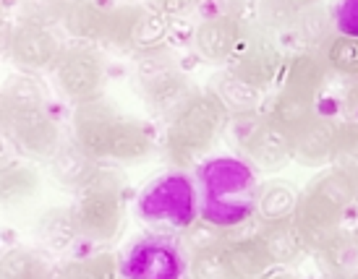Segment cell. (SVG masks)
I'll return each instance as SVG.
<instances>
[{
	"mask_svg": "<svg viewBox=\"0 0 358 279\" xmlns=\"http://www.w3.org/2000/svg\"><path fill=\"white\" fill-rule=\"evenodd\" d=\"M42 107H48V94H45V86L34 79V73L21 70V73L6 81V86H3V115L42 110Z\"/></svg>",
	"mask_w": 358,
	"mask_h": 279,
	"instance_id": "29",
	"label": "cell"
},
{
	"mask_svg": "<svg viewBox=\"0 0 358 279\" xmlns=\"http://www.w3.org/2000/svg\"><path fill=\"white\" fill-rule=\"evenodd\" d=\"M296 10H299V6H293L288 0H259L257 24H262L272 34H285L293 24Z\"/></svg>",
	"mask_w": 358,
	"mask_h": 279,
	"instance_id": "36",
	"label": "cell"
},
{
	"mask_svg": "<svg viewBox=\"0 0 358 279\" xmlns=\"http://www.w3.org/2000/svg\"><path fill=\"white\" fill-rule=\"evenodd\" d=\"M246 157H209L196 165L199 214L220 227L236 229L257 217L259 183Z\"/></svg>",
	"mask_w": 358,
	"mask_h": 279,
	"instance_id": "1",
	"label": "cell"
},
{
	"mask_svg": "<svg viewBox=\"0 0 358 279\" xmlns=\"http://www.w3.org/2000/svg\"><path fill=\"white\" fill-rule=\"evenodd\" d=\"M152 6L170 19H180V16H189L191 10L199 6V0H152Z\"/></svg>",
	"mask_w": 358,
	"mask_h": 279,
	"instance_id": "40",
	"label": "cell"
},
{
	"mask_svg": "<svg viewBox=\"0 0 358 279\" xmlns=\"http://www.w3.org/2000/svg\"><path fill=\"white\" fill-rule=\"evenodd\" d=\"M118 118L120 115L115 112V107L108 100H102V94L94 100L79 102L71 115L73 139L97 160H108L110 133H113V126Z\"/></svg>",
	"mask_w": 358,
	"mask_h": 279,
	"instance_id": "14",
	"label": "cell"
},
{
	"mask_svg": "<svg viewBox=\"0 0 358 279\" xmlns=\"http://www.w3.org/2000/svg\"><path fill=\"white\" fill-rule=\"evenodd\" d=\"M335 16L332 10H327L322 3L314 6H301L293 16L290 29L285 31L290 40H296L301 47H311V50H322L324 42L335 34Z\"/></svg>",
	"mask_w": 358,
	"mask_h": 279,
	"instance_id": "23",
	"label": "cell"
},
{
	"mask_svg": "<svg viewBox=\"0 0 358 279\" xmlns=\"http://www.w3.org/2000/svg\"><path fill=\"white\" fill-rule=\"evenodd\" d=\"M228 120L230 112L225 110V105L212 91H199L189 102V107L168 123L165 160L176 169L201 165L204 157L215 149L220 136L225 133Z\"/></svg>",
	"mask_w": 358,
	"mask_h": 279,
	"instance_id": "2",
	"label": "cell"
},
{
	"mask_svg": "<svg viewBox=\"0 0 358 279\" xmlns=\"http://www.w3.org/2000/svg\"><path fill=\"white\" fill-rule=\"evenodd\" d=\"M322 55L327 60L329 73H335L340 79H358V34H345L335 31L324 47Z\"/></svg>",
	"mask_w": 358,
	"mask_h": 279,
	"instance_id": "30",
	"label": "cell"
},
{
	"mask_svg": "<svg viewBox=\"0 0 358 279\" xmlns=\"http://www.w3.org/2000/svg\"><path fill=\"white\" fill-rule=\"evenodd\" d=\"M282 68H285V55L280 50L275 34L264 29L262 24L246 27L238 50L228 63V70L262 89H269L275 81L282 79Z\"/></svg>",
	"mask_w": 358,
	"mask_h": 279,
	"instance_id": "9",
	"label": "cell"
},
{
	"mask_svg": "<svg viewBox=\"0 0 358 279\" xmlns=\"http://www.w3.org/2000/svg\"><path fill=\"white\" fill-rule=\"evenodd\" d=\"M343 220H345V209H340L319 196H311L306 190L301 193L299 211L293 217L311 253H317L322 246H327L329 240L338 235L343 229Z\"/></svg>",
	"mask_w": 358,
	"mask_h": 279,
	"instance_id": "16",
	"label": "cell"
},
{
	"mask_svg": "<svg viewBox=\"0 0 358 279\" xmlns=\"http://www.w3.org/2000/svg\"><path fill=\"white\" fill-rule=\"evenodd\" d=\"M230 240V229L220 227L217 222L207 220V217H196L191 220L186 227L180 229V246L186 250V256H196V253H204V250L220 248Z\"/></svg>",
	"mask_w": 358,
	"mask_h": 279,
	"instance_id": "31",
	"label": "cell"
},
{
	"mask_svg": "<svg viewBox=\"0 0 358 279\" xmlns=\"http://www.w3.org/2000/svg\"><path fill=\"white\" fill-rule=\"evenodd\" d=\"M332 165L350 172V175L358 169V120H345L340 126V136H338Z\"/></svg>",
	"mask_w": 358,
	"mask_h": 279,
	"instance_id": "37",
	"label": "cell"
},
{
	"mask_svg": "<svg viewBox=\"0 0 358 279\" xmlns=\"http://www.w3.org/2000/svg\"><path fill=\"white\" fill-rule=\"evenodd\" d=\"M50 167V178L58 183L60 188L76 190L79 193L84 186H90L92 178L97 175L100 169V160L90 154V151L81 146L76 139H63V144L58 146V151L48 162Z\"/></svg>",
	"mask_w": 358,
	"mask_h": 279,
	"instance_id": "17",
	"label": "cell"
},
{
	"mask_svg": "<svg viewBox=\"0 0 358 279\" xmlns=\"http://www.w3.org/2000/svg\"><path fill=\"white\" fill-rule=\"evenodd\" d=\"M225 253H228L230 269H233V277L241 279H257L264 277L275 261L267 253L264 243L259 235H249V238H230L225 243Z\"/></svg>",
	"mask_w": 358,
	"mask_h": 279,
	"instance_id": "25",
	"label": "cell"
},
{
	"mask_svg": "<svg viewBox=\"0 0 358 279\" xmlns=\"http://www.w3.org/2000/svg\"><path fill=\"white\" fill-rule=\"evenodd\" d=\"M340 120L329 115H314L301 130L293 133V160L303 167H327L332 165L340 136Z\"/></svg>",
	"mask_w": 358,
	"mask_h": 279,
	"instance_id": "15",
	"label": "cell"
},
{
	"mask_svg": "<svg viewBox=\"0 0 358 279\" xmlns=\"http://www.w3.org/2000/svg\"><path fill=\"white\" fill-rule=\"evenodd\" d=\"M264 91L262 86L236 76L233 70H222L212 79V94L217 97L230 118H246V115H262L264 112Z\"/></svg>",
	"mask_w": 358,
	"mask_h": 279,
	"instance_id": "19",
	"label": "cell"
},
{
	"mask_svg": "<svg viewBox=\"0 0 358 279\" xmlns=\"http://www.w3.org/2000/svg\"><path fill=\"white\" fill-rule=\"evenodd\" d=\"M3 120H6V128H8V136L16 144V149L27 160L50 162V157L63 144L60 126L58 120L50 115V107L13 112V115H3Z\"/></svg>",
	"mask_w": 358,
	"mask_h": 279,
	"instance_id": "12",
	"label": "cell"
},
{
	"mask_svg": "<svg viewBox=\"0 0 358 279\" xmlns=\"http://www.w3.org/2000/svg\"><path fill=\"white\" fill-rule=\"evenodd\" d=\"M353 232H356V238H358V227H356V229H353Z\"/></svg>",
	"mask_w": 358,
	"mask_h": 279,
	"instance_id": "45",
	"label": "cell"
},
{
	"mask_svg": "<svg viewBox=\"0 0 358 279\" xmlns=\"http://www.w3.org/2000/svg\"><path fill=\"white\" fill-rule=\"evenodd\" d=\"M215 13H225V16H243L249 8L251 0H207Z\"/></svg>",
	"mask_w": 358,
	"mask_h": 279,
	"instance_id": "41",
	"label": "cell"
},
{
	"mask_svg": "<svg viewBox=\"0 0 358 279\" xmlns=\"http://www.w3.org/2000/svg\"><path fill=\"white\" fill-rule=\"evenodd\" d=\"M288 3H293V6H314V3H319V0H288Z\"/></svg>",
	"mask_w": 358,
	"mask_h": 279,
	"instance_id": "43",
	"label": "cell"
},
{
	"mask_svg": "<svg viewBox=\"0 0 358 279\" xmlns=\"http://www.w3.org/2000/svg\"><path fill=\"white\" fill-rule=\"evenodd\" d=\"M183 246L173 243L165 235L144 238L134 243L126 256L120 259V274L136 279H170L180 277L186 271V259H183Z\"/></svg>",
	"mask_w": 358,
	"mask_h": 279,
	"instance_id": "10",
	"label": "cell"
},
{
	"mask_svg": "<svg viewBox=\"0 0 358 279\" xmlns=\"http://www.w3.org/2000/svg\"><path fill=\"white\" fill-rule=\"evenodd\" d=\"M317 261L329 277H358V238L356 232L340 229L327 246L317 250Z\"/></svg>",
	"mask_w": 358,
	"mask_h": 279,
	"instance_id": "28",
	"label": "cell"
},
{
	"mask_svg": "<svg viewBox=\"0 0 358 279\" xmlns=\"http://www.w3.org/2000/svg\"><path fill=\"white\" fill-rule=\"evenodd\" d=\"M301 204V193L285 183V180H267L259 183L257 193V220L262 225H272V222H288L296 217Z\"/></svg>",
	"mask_w": 358,
	"mask_h": 279,
	"instance_id": "24",
	"label": "cell"
},
{
	"mask_svg": "<svg viewBox=\"0 0 358 279\" xmlns=\"http://www.w3.org/2000/svg\"><path fill=\"white\" fill-rule=\"evenodd\" d=\"M155 154V139L147 126H141L139 120L118 118L110 133L108 160L123 162V165H139L147 162Z\"/></svg>",
	"mask_w": 358,
	"mask_h": 279,
	"instance_id": "20",
	"label": "cell"
},
{
	"mask_svg": "<svg viewBox=\"0 0 358 279\" xmlns=\"http://www.w3.org/2000/svg\"><path fill=\"white\" fill-rule=\"evenodd\" d=\"M335 29L345 34H358V0H338L335 8Z\"/></svg>",
	"mask_w": 358,
	"mask_h": 279,
	"instance_id": "39",
	"label": "cell"
},
{
	"mask_svg": "<svg viewBox=\"0 0 358 279\" xmlns=\"http://www.w3.org/2000/svg\"><path fill=\"white\" fill-rule=\"evenodd\" d=\"M170 34V16L159 8L144 6H115L110 8L105 45L120 52H144L165 47Z\"/></svg>",
	"mask_w": 358,
	"mask_h": 279,
	"instance_id": "6",
	"label": "cell"
},
{
	"mask_svg": "<svg viewBox=\"0 0 358 279\" xmlns=\"http://www.w3.org/2000/svg\"><path fill=\"white\" fill-rule=\"evenodd\" d=\"M329 66L322 50H311V47H299L285 58V68H282V89L303 94V97H314L317 100L319 91L324 89Z\"/></svg>",
	"mask_w": 358,
	"mask_h": 279,
	"instance_id": "18",
	"label": "cell"
},
{
	"mask_svg": "<svg viewBox=\"0 0 358 279\" xmlns=\"http://www.w3.org/2000/svg\"><path fill=\"white\" fill-rule=\"evenodd\" d=\"M40 188V175L37 169L27 165V162H8L3 167V183H0V190H3V204H19V201L31 199Z\"/></svg>",
	"mask_w": 358,
	"mask_h": 279,
	"instance_id": "32",
	"label": "cell"
},
{
	"mask_svg": "<svg viewBox=\"0 0 358 279\" xmlns=\"http://www.w3.org/2000/svg\"><path fill=\"white\" fill-rule=\"evenodd\" d=\"M60 52H63V45L55 37L52 27H45L37 21L21 19V24L13 27L8 37V60L24 73L52 70Z\"/></svg>",
	"mask_w": 358,
	"mask_h": 279,
	"instance_id": "11",
	"label": "cell"
},
{
	"mask_svg": "<svg viewBox=\"0 0 358 279\" xmlns=\"http://www.w3.org/2000/svg\"><path fill=\"white\" fill-rule=\"evenodd\" d=\"M345 107H348V112H353V115L358 112V79H350L348 91H345Z\"/></svg>",
	"mask_w": 358,
	"mask_h": 279,
	"instance_id": "42",
	"label": "cell"
},
{
	"mask_svg": "<svg viewBox=\"0 0 358 279\" xmlns=\"http://www.w3.org/2000/svg\"><path fill=\"white\" fill-rule=\"evenodd\" d=\"M275 126H280L282 130H288L290 136L301 130L306 126L308 120L317 115V100L314 97H303V94H296V91H288V89H280L272 102L267 105V110H264Z\"/></svg>",
	"mask_w": 358,
	"mask_h": 279,
	"instance_id": "26",
	"label": "cell"
},
{
	"mask_svg": "<svg viewBox=\"0 0 358 279\" xmlns=\"http://www.w3.org/2000/svg\"><path fill=\"white\" fill-rule=\"evenodd\" d=\"M66 3L69 0H21V16L45 27H55V24H63Z\"/></svg>",
	"mask_w": 358,
	"mask_h": 279,
	"instance_id": "38",
	"label": "cell"
},
{
	"mask_svg": "<svg viewBox=\"0 0 358 279\" xmlns=\"http://www.w3.org/2000/svg\"><path fill=\"white\" fill-rule=\"evenodd\" d=\"M58 274H63V277H97V279L118 277L120 259L115 253L97 250V253H90V256H81V259L63 264L58 269Z\"/></svg>",
	"mask_w": 358,
	"mask_h": 279,
	"instance_id": "34",
	"label": "cell"
},
{
	"mask_svg": "<svg viewBox=\"0 0 358 279\" xmlns=\"http://www.w3.org/2000/svg\"><path fill=\"white\" fill-rule=\"evenodd\" d=\"M233 144L262 172H278L293 160V136L262 115L233 118Z\"/></svg>",
	"mask_w": 358,
	"mask_h": 279,
	"instance_id": "7",
	"label": "cell"
},
{
	"mask_svg": "<svg viewBox=\"0 0 358 279\" xmlns=\"http://www.w3.org/2000/svg\"><path fill=\"white\" fill-rule=\"evenodd\" d=\"M189 271L196 279H236L233 277V269H230L225 246L191 256Z\"/></svg>",
	"mask_w": 358,
	"mask_h": 279,
	"instance_id": "35",
	"label": "cell"
},
{
	"mask_svg": "<svg viewBox=\"0 0 358 279\" xmlns=\"http://www.w3.org/2000/svg\"><path fill=\"white\" fill-rule=\"evenodd\" d=\"M34 232L48 250H69L81 238L76 217H73V206H52V209L42 211Z\"/></svg>",
	"mask_w": 358,
	"mask_h": 279,
	"instance_id": "27",
	"label": "cell"
},
{
	"mask_svg": "<svg viewBox=\"0 0 358 279\" xmlns=\"http://www.w3.org/2000/svg\"><path fill=\"white\" fill-rule=\"evenodd\" d=\"M243 29H246V24L238 16L212 13L204 21H199V27L194 29V37H191L194 52L212 66H228L238 50Z\"/></svg>",
	"mask_w": 358,
	"mask_h": 279,
	"instance_id": "13",
	"label": "cell"
},
{
	"mask_svg": "<svg viewBox=\"0 0 358 279\" xmlns=\"http://www.w3.org/2000/svg\"><path fill=\"white\" fill-rule=\"evenodd\" d=\"M52 76H55V86L60 89V94L73 105H79V102L94 100L102 94L105 60L94 45L76 42V45L63 47L52 68Z\"/></svg>",
	"mask_w": 358,
	"mask_h": 279,
	"instance_id": "8",
	"label": "cell"
},
{
	"mask_svg": "<svg viewBox=\"0 0 358 279\" xmlns=\"http://www.w3.org/2000/svg\"><path fill=\"white\" fill-rule=\"evenodd\" d=\"M259 238L264 243L267 253L272 256L275 266H293L301 264L306 253H311L306 246L303 235L299 232L296 222H272V225H262Z\"/></svg>",
	"mask_w": 358,
	"mask_h": 279,
	"instance_id": "22",
	"label": "cell"
},
{
	"mask_svg": "<svg viewBox=\"0 0 358 279\" xmlns=\"http://www.w3.org/2000/svg\"><path fill=\"white\" fill-rule=\"evenodd\" d=\"M0 274L3 279H45L50 277L52 269L40 253L29 248H10L3 253Z\"/></svg>",
	"mask_w": 358,
	"mask_h": 279,
	"instance_id": "33",
	"label": "cell"
},
{
	"mask_svg": "<svg viewBox=\"0 0 358 279\" xmlns=\"http://www.w3.org/2000/svg\"><path fill=\"white\" fill-rule=\"evenodd\" d=\"M110 8L100 6L97 0H69L66 13H63V29L69 31V37L76 42H105L108 31Z\"/></svg>",
	"mask_w": 358,
	"mask_h": 279,
	"instance_id": "21",
	"label": "cell"
},
{
	"mask_svg": "<svg viewBox=\"0 0 358 279\" xmlns=\"http://www.w3.org/2000/svg\"><path fill=\"white\" fill-rule=\"evenodd\" d=\"M139 84L150 112L165 123L178 118L199 94L194 81L178 68L176 58L165 47L139 55Z\"/></svg>",
	"mask_w": 358,
	"mask_h": 279,
	"instance_id": "4",
	"label": "cell"
},
{
	"mask_svg": "<svg viewBox=\"0 0 358 279\" xmlns=\"http://www.w3.org/2000/svg\"><path fill=\"white\" fill-rule=\"evenodd\" d=\"M73 217L81 240L97 246L115 240L123 225V180L115 169H97L90 186L79 190V199L73 204Z\"/></svg>",
	"mask_w": 358,
	"mask_h": 279,
	"instance_id": "3",
	"label": "cell"
},
{
	"mask_svg": "<svg viewBox=\"0 0 358 279\" xmlns=\"http://www.w3.org/2000/svg\"><path fill=\"white\" fill-rule=\"evenodd\" d=\"M353 183H356V199H358V169L353 172Z\"/></svg>",
	"mask_w": 358,
	"mask_h": 279,
	"instance_id": "44",
	"label": "cell"
},
{
	"mask_svg": "<svg viewBox=\"0 0 358 279\" xmlns=\"http://www.w3.org/2000/svg\"><path fill=\"white\" fill-rule=\"evenodd\" d=\"M139 217L152 227L183 229L199 217V190L196 183L183 172H168L152 180L139 196Z\"/></svg>",
	"mask_w": 358,
	"mask_h": 279,
	"instance_id": "5",
	"label": "cell"
}]
</instances>
